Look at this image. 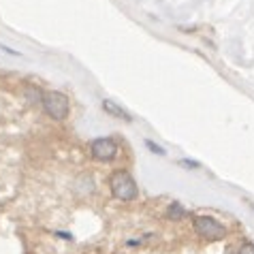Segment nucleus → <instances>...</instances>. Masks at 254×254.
<instances>
[{"instance_id": "f257e3e1", "label": "nucleus", "mask_w": 254, "mask_h": 254, "mask_svg": "<svg viewBox=\"0 0 254 254\" xmlns=\"http://www.w3.org/2000/svg\"><path fill=\"white\" fill-rule=\"evenodd\" d=\"M109 188H111V194L118 201H135L139 192L135 180H132V175L128 171H116L109 180Z\"/></svg>"}, {"instance_id": "f03ea898", "label": "nucleus", "mask_w": 254, "mask_h": 254, "mask_svg": "<svg viewBox=\"0 0 254 254\" xmlns=\"http://www.w3.org/2000/svg\"><path fill=\"white\" fill-rule=\"evenodd\" d=\"M194 231L199 237L209 239V242H218V239H222L227 235V231H224L222 224L209 216H196L194 218Z\"/></svg>"}, {"instance_id": "7ed1b4c3", "label": "nucleus", "mask_w": 254, "mask_h": 254, "mask_svg": "<svg viewBox=\"0 0 254 254\" xmlns=\"http://www.w3.org/2000/svg\"><path fill=\"white\" fill-rule=\"evenodd\" d=\"M43 107L54 120H64L68 116V98L62 92H49L43 96Z\"/></svg>"}, {"instance_id": "20e7f679", "label": "nucleus", "mask_w": 254, "mask_h": 254, "mask_svg": "<svg viewBox=\"0 0 254 254\" xmlns=\"http://www.w3.org/2000/svg\"><path fill=\"white\" fill-rule=\"evenodd\" d=\"M90 154L96 158V160H114L118 156V143L111 137H103V139H94L90 143Z\"/></svg>"}, {"instance_id": "39448f33", "label": "nucleus", "mask_w": 254, "mask_h": 254, "mask_svg": "<svg viewBox=\"0 0 254 254\" xmlns=\"http://www.w3.org/2000/svg\"><path fill=\"white\" fill-rule=\"evenodd\" d=\"M103 109L107 111V114L111 116H116V118H122V120H130V116L126 114V111L122 107H118L116 103H111V101H103Z\"/></svg>"}, {"instance_id": "423d86ee", "label": "nucleus", "mask_w": 254, "mask_h": 254, "mask_svg": "<svg viewBox=\"0 0 254 254\" xmlns=\"http://www.w3.org/2000/svg\"><path fill=\"white\" fill-rule=\"evenodd\" d=\"M167 216L171 218V220H182V218L186 216V211H184V207H182L180 203H173V205L167 209Z\"/></svg>"}, {"instance_id": "0eeeda50", "label": "nucleus", "mask_w": 254, "mask_h": 254, "mask_svg": "<svg viewBox=\"0 0 254 254\" xmlns=\"http://www.w3.org/2000/svg\"><path fill=\"white\" fill-rule=\"evenodd\" d=\"M237 254H254V244H250V242L242 244V248L237 250Z\"/></svg>"}, {"instance_id": "6e6552de", "label": "nucleus", "mask_w": 254, "mask_h": 254, "mask_svg": "<svg viewBox=\"0 0 254 254\" xmlns=\"http://www.w3.org/2000/svg\"><path fill=\"white\" fill-rule=\"evenodd\" d=\"M147 147H150V150H152V152H156V154H165V152H162V147H158V145H154V143H152V141H147Z\"/></svg>"}]
</instances>
